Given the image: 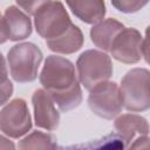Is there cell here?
<instances>
[{"mask_svg": "<svg viewBox=\"0 0 150 150\" xmlns=\"http://www.w3.org/2000/svg\"><path fill=\"white\" fill-rule=\"evenodd\" d=\"M38 34L47 41L62 36L70 27V18L61 1H41L34 14Z\"/></svg>", "mask_w": 150, "mask_h": 150, "instance_id": "obj_4", "label": "cell"}, {"mask_svg": "<svg viewBox=\"0 0 150 150\" xmlns=\"http://www.w3.org/2000/svg\"><path fill=\"white\" fill-rule=\"evenodd\" d=\"M0 128L2 134L11 138H20L30 130L32 120L25 100L15 98L2 108Z\"/></svg>", "mask_w": 150, "mask_h": 150, "instance_id": "obj_7", "label": "cell"}, {"mask_svg": "<svg viewBox=\"0 0 150 150\" xmlns=\"http://www.w3.org/2000/svg\"><path fill=\"white\" fill-rule=\"evenodd\" d=\"M116 134L123 139L125 148L138 136H146L149 132L148 121L136 114H123L115 120Z\"/></svg>", "mask_w": 150, "mask_h": 150, "instance_id": "obj_11", "label": "cell"}, {"mask_svg": "<svg viewBox=\"0 0 150 150\" xmlns=\"http://www.w3.org/2000/svg\"><path fill=\"white\" fill-rule=\"evenodd\" d=\"M127 150H150V137L138 136L127 146Z\"/></svg>", "mask_w": 150, "mask_h": 150, "instance_id": "obj_19", "label": "cell"}, {"mask_svg": "<svg viewBox=\"0 0 150 150\" xmlns=\"http://www.w3.org/2000/svg\"><path fill=\"white\" fill-rule=\"evenodd\" d=\"M41 1H18L16 5L19 7H22L23 11L27 13V14H30V15H34L38 7L40 6Z\"/></svg>", "mask_w": 150, "mask_h": 150, "instance_id": "obj_21", "label": "cell"}, {"mask_svg": "<svg viewBox=\"0 0 150 150\" xmlns=\"http://www.w3.org/2000/svg\"><path fill=\"white\" fill-rule=\"evenodd\" d=\"M83 45V34L76 25L71 27L60 38L47 41V46L50 50L59 54H73L77 52Z\"/></svg>", "mask_w": 150, "mask_h": 150, "instance_id": "obj_14", "label": "cell"}, {"mask_svg": "<svg viewBox=\"0 0 150 150\" xmlns=\"http://www.w3.org/2000/svg\"><path fill=\"white\" fill-rule=\"evenodd\" d=\"M32 102L35 124L48 131L55 130L60 123V114L50 95L45 89H36L32 96Z\"/></svg>", "mask_w": 150, "mask_h": 150, "instance_id": "obj_10", "label": "cell"}, {"mask_svg": "<svg viewBox=\"0 0 150 150\" xmlns=\"http://www.w3.org/2000/svg\"><path fill=\"white\" fill-rule=\"evenodd\" d=\"M142 35L135 28H124L114 40L110 54L123 63H137L142 57Z\"/></svg>", "mask_w": 150, "mask_h": 150, "instance_id": "obj_8", "label": "cell"}, {"mask_svg": "<svg viewBox=\"0 0 150 150\" xmlns=\"http://www.w3.org/2000/svg\"><path fill=\"white\" fill-rule=\"evenodd\" d=\"M2 60V73H1V104L5 105L7 100L12 96L13 94V84L9 81V79L7 77V71H6V61L5 57H1Z\"/></svg>", "mask_w": 150, "mask_h": 150, "instance_id": "obj_17", "label": "cell"}, {"mask_svg": "<svg viewBox=\"0 0 150 150\" xmlns=\"http://www.w3.org/2000/svg\"><path fill=\"white\" fill-rule=\"evenodd\" d=\"M123 107L131 112L150 109V71L145 68L130 69L120 86Z\"/></svg>", "mask_w": 150, "mask_h": 150, "instance_id": "obj_2", "label": "cell"}, {"mask_svg": "<svg viewBox=\"0 0 150 150\" xmlns=\"http://www.w3.org/2000/svg\"><path fill=\"white\" fill-rule=\"evenodd\" d=\"M67 5L73 14L86 23L96 25L103 21L105 15V4L100 0L68 1Z\"/></svg>", "mask_w": 150, "mask_h": 150, "instance_id": "obj_13", "label": "cell"}, {"mask_svg": "<svg viewBox=\"0 0 150 150\" xmlns=\"http://www.w3.org/2000/svg\"><path fill=\"white\" fill-rule=\"evenodd\" d=\"M148 2L146 1H131V0H117L111 1V5L123 13H135L144 7Z\"/></svg>", "mask_w": 150, "mask_h": 150, "instance_id": "obj_18", "label": "cell"}, {"mask_svg": "<svg viewBox=\"0 0 150 150\" xmlns=\"http://www.w3.org/2000/svg\"><path fill=\"white\" fill-rule=\"evenodd\" d=\"M19 150H57L56 138L47 132L33 131L19 142Z\"/></svg>", "mask_w": 150, "mask_h": 150, "instance_id": "obj_16", "label": "cell"}, {"mask_svg": "<svg viewBox=\"0 0 150 150\" xmlns=\"http://www.w3.org/2000/svg\"><path fill=\"white\" fill-rule=\"evenodd\" d=\"M0 141H1V150H15L14 143L8 138H6L4 135L0 137Z\"/></svg>", "mask_w": 150, "mask_h": 150, "instance_id": "obj_22", "label": "cell"}, {"mask_svg": "<svg viewBox=\"0 0 150 150\" xmlns=\"http://www.w3.org/2000/svg\"><path fill=\"white\" fill-rule=\"evenodd\" d=\"M0 25L1 43H4L6 40H25L32 34V22L29 16L15 5H12L5 9Z\"/></svg>", "mask_w": 150, "mask_h": 150, "instance_id": "obj_9", "label": "cell"}, {"mask_svg": "<svg viewBox=\"0 0 150 150\" xmlns=\"http://www.w3.org/2000/svg\"><path fill=\"white\" fill-rule=\"evenodd\" d=\"M41 49L32 42L14 45L7 53L9 73L19 83L33 82L38 77V70L42 61Z\"/></svg>", "mask_w": 150, "mask_h": 150, "instance_id": "obj_3", "label": "cell"}, {"mask_svg": "<svg viewBox=\"0 0 150 150\" xmlns=\"http://www.w3.org/2000/svg\"><path fill=\"white\" fill-rule=\"evenodd\" d=\"M90 110L101 118L112 120L117 117L123 108L120 87L115 82H103L90 90L88 96Z\"/></svg>", "mask_w": 150, "mask_h": 150, "instance_id": "obj_6", "label": "cell"}, {"mask_svg": "<svg viewBox=\"0 0 150 150\" xmlns=\"http://www.w3.org/2000/svg\"><path fill=\"white\" fill-rule=\"evenodd\" d=\"M40 82L63 112L75 109L82 102V90L75 66L66 57L49 55L41 70Z\"/></svg>", "mask_w": 150, "mask_h": 150, "instance_id": "obj_1", "label": "cell"}, {"mask_svg": "<svg viewBox=\"0 0 150 150\" xmlns=\"http://www.w3.org/2000/svg\"><path fill=\"white\" fill-rule=\"evenodd\" d=\"M57 150H125V144L116 132H111L89 142L59 146Z\"/></svg>", "mask_w": 150, "mask_h": 150, "instance_id": "obj_15", "label": "cell"}, {"mask_svg": "<svg viewBox=\"0 0 150 150\" xmlns=\"http://www.w3.org/2000/svg\"><path fill=\"white\" fill-rule=\"evenodd\" d=\"M125 27L115 19H105L96 25H94L90 29V39L93 43L102 50L110 52L111 45L115 38L124 29Z\"/></svg>", "mask_w": 150, "mask_h": 150, "instance_id": "obj_12", "label": "cell"}, {"mask_svg": "<svg viewBox=\"0 0 150 150\" xmlns=\"http://www.w3.org/2000/svg\"><path fill=\"white\" fill-rule=\"evenodd\" d=\"M76 68L80 82L89 91L96 86L107 82L112 75L110 57L96 49L83 52L76 61Z\"/></svg>", "mask_w": 150, "mask_h": 150, "instance_id": "obj_5", "label": "cell"}, {"mask_svg": "<svg viewBox=\"0 0 150 150\" xmlns=\"http://www.w3.org/2000/svg\"><path fill=\"white\" fill-rule=\"evenodd\" d=\"M142 57H144L145 62L150 64V26L145 29V38L142 41Z\"/></svg>", "mask_w": 150, "mask_h": 150, "instance_id": "obj_20", "label": "cell"}]
</instances>
